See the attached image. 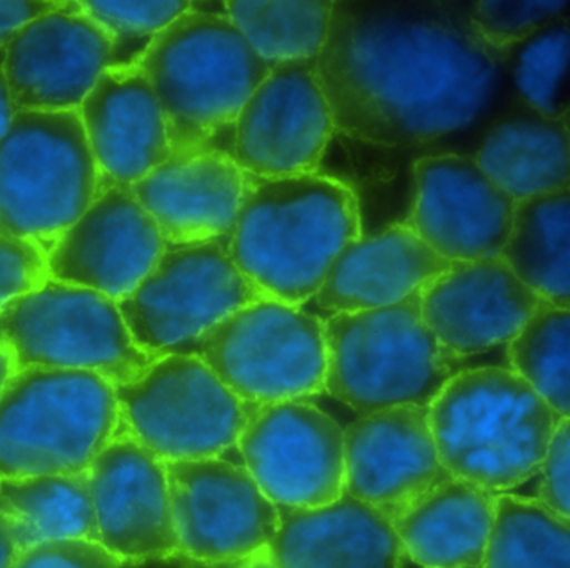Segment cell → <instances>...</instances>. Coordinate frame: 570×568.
Returning a JSON list of instances; mask_svg holds the SVG:
<instances>
[{
    "label": "cell",
    "mask_w": 570,
    "mask_h": 568,
    "mask_svg": "<svg viewBox=\"0 0 570 568\" xmlns=\"http://www.w3.org/2000/svg\"><path fill=\"white\" fill-rule=\"evenodd\" d=\"M500 66L470 7L442 2H333L316 57L335 133L385 147L470 126L495 96Z\"/></svg>",
    "instance_id": "obj_1"
},
{
    "label": "cell",
    "mask_w": 570,
    "mask_h": 568,
    "mask_svg": "<svg viewBox=\"0 0 570 568\" xmlns=\"http://www.w3.org/2000/svg\"><path fill=\"white\" fill-rule=\"evenodd\" d=\"M362 234L358 199L342 180L318 170L283 177L245 174L226 249L263 297L305 306L343 247Z\"/></svg>",
    "instance_id": "obj_2"
},
{
    "label": "cell",
    "mask_w": 570,
    "mask_h": 568,
    "mask_svg": "<svg viewBox=\"0 0 570 568\" xmlns=\"http://www.w3.org/2000/svg\"><path fill=\"white\" fill-rule=\"evenodd\" d=\"M136 63L158 97L171 156L208 147L232 154L236 117L272 69L225 7L208 10L193 2L156 33Z\"/></svg>",
    "instance_id": "obj_3"
},
{
    "label": "cell",
    "mask_w": 570,
    "mask_h": 568,
    "mask_svg": "<svg viewBox=\"0 0 570 568\" xmlns=\"http://www.w3.org/2000/svg\"><path fill=\"white\" fill-rule=\"evenodd\" d=\"M426 410L445 470L495 494L535 477L563 420L507 366L460 371Z\"/></svg>",
    "instance_id": "obj_4"
},
{
    "label": "cell",
    "mask_w": 570,
    "mask_h": 568,
    "mask_svg": "<svg viewBox=\"0 0 570 568\" xmlns=\"http://www.w3.org/2000/svg\"><path fill=\"white\" fill-rule=\"evenodd\" d=\"M419 293L392 306L323 320L325 391L358 417L429 407L450 378L466 370L465 360L449 353L426 326Z\"/></svg>",
    "instance_id": "obj_5"
},
{
    "label": "cell",
    "mask_w": 570,
    "mask_h": 568,
    "mask_svg": "<svg viewBox=\"0 0 570 568\" xmlns=\"http://www.w3.org/2000/svg\"><path fill=\"white\" fill-rule=\"evenodd\" d=\"M118 428L115 384L101 374L19 370L0 391V478L89 470Z\"/></svg>",
    "instance_id": "obj_6"
},
{
    "label": "cell",
    "mask_w": 570,
    "mask_h": 568,
    "mask_svg": "<svg viewBox=\"0 0 570 568\" xmlns=\"http://www.w3.org/2000/svg\"><path fill=\"white\" fill-rule=\"evenodd\" d=\"M99 183L78 110H18L0 139V234L48 253L88 209Z\"/></svg>",
    "instance_id": "obj_7"
},
{
    "label": "cell",
    "mask_w": 570,
    "mask_h": 568,
    "mask_svg": "<svg viewBox=\"0 0 570 568\" xmlns=\"http://www.w3.org/2000/svg\"><path fill=\"white\" fill-rule=\"evenodd\" d=\"M169 353L199 358L248 404L308 400L325 391L323 317L259 297Z\"/></svg>",
    "instance_id": "obj_8"
},
{
    "label": "cell",
    "mask_w": 570,
    "mask_h": 568,
    "mask_svg": "<svg viewBox=\"0 0 570 568\" xmlns=\"http://www.w3.org/2000/svg\"><path fill=\"white\" fill-rule=\"evenodd\" d=\"M0 343L11 351L18 371L88 370L115 386L141 376L161 356L132 341L115 300L51 277L0 310Z\"/></svg>",
    "instance_id": "obj_9"
},
{
    "label": "cell",
    "mask_w": 570,
    "mask_h": 568,
    "mask_svg": "<svg viewBox=\"0 0 570 568\" xmlns=\"http://www.w3.org/2000/svg\"><path fill=\"white\" fill-rule=\"evenodd\" d=\"M115 390L119 427L163 461L223 457L238 443L255 407L193 354H161Z\"/></svg>",
    "instance_id": "obj_10"
},
{
    "label": "cell",
    "mask_w": 570,
    "mask_h": 568,
    "mask_svg": "<svg viewBox=\"0 0 570 568\" xmlns=\"http://www.w3.org/2000/svg\"><path fill=\"white\" fill-rule=\"evenodd\" d=\"M259 297L226 244L213 241L165 246L138 286L116 303L132 341L166 354Z\"/></svg>",
    "instance_id": "obj_11"
},
{
    "label": "cell",
    "mask_w": 570,
    "mask_h": 568,
    "mask_svg": "<svg viewBox=\"0 0 570 568\" xmlns=\"http://www.w3.org/2000/svg\"><path fill=\"white\" fill-rule=\"evenodd\" d=\"M236 448L276 507H322L345 493L343 427L306 400L255 404Z\"/></svg>",
    "instance_id": "obj_12"
},
{
    "label": "cell",
    "mask_w": 570,
    "mask_h": 568,
    "mask_svg": "<svg viewBox=\"0 0 570 568\" xmlns=\"http://www.w3.org/2000/svg\"><path fill=\"white\" fill-rule=\"evenodd\" d=\"M165 467L179 555L213 567L268 548L278 507L243 463L213 457Z\"/></svg>",
    "instance_id": "obj_13"
},
{
    "label": "cell",
    "mask_w": 570,
    "mask_h": 568,
    "mask_svg": "<svg viewBox=\"0 0 570 568\" xmlns=\"http://www.w3.org/2000/svg\"><path fill=\"white\" fill-rule=\"evenodd\" d=\"M335 133L316 59L276 63L233 126V159L256 177L316 173Z\"/></svg>",
    "instance_id": "obj_14"
},
{
    "label": "cell",
    "mask_w": 570,
    "mask_h": 568,
    "mask_svg": "<svg viewBox=\"0 0 570 568\" xmlns=\"http://www.w3.org/2000/svg\"><path fill=\"white\" fill-rule=\"evenodd\" d=\"M6 50V76L18 110H78L96 80L112 66V42L79 6H58L14 33Z\"/></svg>",
    "instance_id": "obj_15"
},
{
    "label": "cell",
    "mask_w": 570,
    "mask_h": 568,
    "mask_svg": "<svg viewBox=\"0 0 570 568\" xmlns=\"http://www.w3.org/2000/svg\"><path fill=\"white\" fill-rule=\"evenodd\" d=\"M415 197L406 221L449 263L499 256L515 200L466 154L423 156L413 166Z\"/></svg>",
    "instance_id": "obj_16"
},
{
    "label": "cell",
    "mask_w": 570,
    "mask_h": 568,
    "mask_svg": "<svg viewBox=\"0 0 570 568\" xmlns=\"http://www.w3.org/2000/svg\"><path fill=\"white\" fill-rule=\"evenodd\" d=\"M163 249L158 226L131 186L99 184L88 209L48 251L49 277L119 301L138 286Z\"/></svg>",
    "instance_id": "obj_17"
},
{
    "label": "cell",
    "mask_w": 570,
    "mask_h": 568,
    "mask_svg": "<svg viewBox=\"0 0 570 568\" xmlns=\"http://www.w3.org/2000/svg\"><path fill=\"white\" fill-rule=\"evenodd\" d=\"M88 471L98 543L121 564L179 555L161 458L119 427Z\"/></svg>",
    "instance_id": "obj_18"
},
{
    "label": "cell",
    "mask_w": 570,
    "mask_h": 568,
    "mask_svg": "<svg viewBox=\"0 0 570 568\" xmlns=\"http://www.w3.org/2000/svg\"><path fill=\"white\" fill-rule=\"evenodd\" d=\"M419 303L439 343L466 360L505 346L543 301L495 256L450 263L420 290Z\"/></svg>",
    "instance_id": "obj_19"
},
{
    "label": "cell",
    "mask_w": 570,
    "mask_h": 568,
    "mask_svg": "<svg viewBox=\"0 0 570 568\" xmlns=\"http://www.w3.org/2000/svg\"><path fill=\"white\" fill-rule=\"evenodd\" d=\"M345 491L389 515L452 477L440 460L426 407L386 408L343 428Z\"/></svg>",
    "instance_id": "obj_20"
},
{
    "label": "cell",
    "mask_w": 570,
    "mask_h": 568,
    "mask_svg": "<svg viewBox=\"0 0 570 568\" xmlns=\"http://www.w3.org/2000/svg\"><path fill=\"white\" fill-rule=\"evenodd\" d=\"M165 246L225 243L238 216L245 173L222 149L169 156L131 186Z\"/></svg>",
    "instance_id": "obj_21"
},
{
    "label": "cell",
    "mask_w": 570,
    "mask_h": 568,
    "mask_svg": "<svg viewBox=\"0 0 570 568\" xmlns=\"http://www.w3.org/2000/svg\"><path fill=\"white\" fill-rule=\"evenodd\" d=\"M78 112L99 184L132 186L171 156L158 97L136 62L108 67Z\"/></svg>",
    "instance_id": "obj_22"
},
{
    "label": "cell",
    "mask_w": 570,
    "mask_h": 568,
    "mask_svg": "<svg viewBox=\"0 0 570 568\" xmlns=\"http://www.w3.org/2000/svg\"><path fill=\"white\" fill-rule=\"evenodd\" d=\"M268 554L276 568H402L405 560L389 515L346 491L322 507H278Z\"/></svg>",
    "instance_id": "obj_23"
},
{
    "label": "cell",
    "mask_w": 570,
    "mask_h": 568,
    "mask_svg": "<svg viewBox=\"0 0 570 568\" xmlns=\"http://www.w3.org/2000/svg\"><path fill=\"white\" fill-rule=\"evenodd\" d=\"M450 266L406 223L343 247L313 301L332 314L379 310L409 300Z\"/></svg>",
    "instance_id": "obj_24"
},
{
    "label": "cell",
    "mask_w": 570,
    "mask_h": 568,
    "mask_svg": "<svg viewBox=\"0 0 570 568\" xmlns=\"http://www.w3.org/2000/svg\"><path fill=\"white\" fill-rule=\"evenodd\" d=\"M495 493L446 478L392 518L403 554L422 568H479Z\"/></svg>",
    "instance_id": "obj_25"
},
{
    "label": "cell",
    "mask_w": 570,
    "mask_h": 568,
    "mask_svg": "<svg viewBox=\"0 0 570 568\" xmlns=\"http://www.w3.org/2000/svg\"><path fill=\"white\" fill-rule=\"evenodd\" d=\"M523 106L490 127L475 154L483 173L513 200L570 189L569 117Z\"/></svg>",
    "instance_id": "obj_26"
},
{
    "label": "cell",
    "mask_w": 570,
    "mask_h": 568,
    "mask_svg": "<svg viewBox=\"0 0 570 568\" xmlns=\"http://www.w3.org/2000/svg\"><path fill=\"white\" fill-rule=\"evenodd\" d=\"M0 515L21 554L46 541H98L88 470L0 478Z\"/></svg>",
    "instance_id": "obj_27"
},
{
    "label": "cell",
    "mask_w": 570,
    "mask_h": 568,
    "mask_svg": "<svg viewBox=\"0 0 570 568\" xmlns=\"http://www.w3.org/2000/svg\"><path fill=\"white\" fill-rule=\"evenodd\" d=\"M499 256L540 300L570 307V189L517 200Z\"/></svg>",
    "instance_id": "obj_28"
},
{
    "label": "cell",
    "mask_w": 570,
    "mask_h": 568,
    "mask_svg": "<svg viewBox=\"0 0 570 568\" xmlns=\"http://www.w3.org/2000/svg\"><path fill=\"white\" fill-rule=\"evenodd\" d=\"M333 2L229 0L225 12L256 56L269 67L316 59L328 37Z\"/></svg>",
    "instance_id": "obj_29"
},
{
    "label": "cell",
    "mask_w": 570,
    "mask_h": 568,
    "mask_svg": "<svg viewBox=\"0 0 570 568\" xmlns=\"http://www.w3.org/2000/svg\"><path fill=\"white\" fill-rule=\"evenodd\" d=\"M479 568H570V520L537 498L499 493Z\"/></svg>",
    "instance_id": "obj_30"
},
{
    "label": "cell",
    "mask_w": 570,
    "mask_h": 568,
    "mask_svg": "<svg viewBox=\"0 0 570 568\" xmlns=\"http://www.w3.org/2000/svg\"><path fill=\"white\" fill-rule=\"evenodd\" d=\"M507 368L560 417L570 413V307L543 301L505 344Z\"/></svg>",
    "instance_id": "obj_31"
},
{
    "label": "cell",
    "mask_w": 570,
    "mask_h": 568,
    "mask_svg": "<svg viewBox=\"0 0 570 568\" xmlns=\"http://www.w3.org/2000/svg\"><path fill=\"white\" fill-rule=\"evenodd\" d=\"M517 56L513 80L522 102L552 119L569 117L570 29L566 17L533 33Z\"/></svg>",
    "instance_id": "obj_32"
},
{
    "label": "cell",
    "mask_w": 570,
    "mask_h": 568,
    "mask_svg": "<svg viewBox=\"0 0 570 568\" xmlns=\"http://www.w3.org/2000/svg\"><path fill=\"white\" fill-rule=\"evenodd\" d=\"M112 42V66L132 63L156 33L191 9L186 0H79Z\"/></svg>",
    "instance_id": "obj_33"
},
{
    "label": "cell",
    "mask_w": 570,
    "mask_h": 568,
    "mask_svg": "<svg viewBox=\"0 0 570 568\" xmlns=\"http://www.w3.org/2000/svg\"><path fill=\"white\" fill-rule=\"evenodd\" d=\"M566 9L563 0H483L470 7V27L487 50L505 60L517 46L562 17Z\"/></svg>",
    "instance_id": "obj_34"
},
{
    "label": "cell",
    "mask_w": 570,
    "mask_h": 568,
    "mask_svg": "<svg viewBox=\"0 0 570 568\" xmlns=\"http://www.w3.org/2000/svg\"><path fill=\"white\" fill-rule=\"evenodd\" d=\"M49 280L48 253L35 241L0 234V310Z\"/></svg>",
    "instance_id": "obj_35"
},
{
    "label": "cell",
    "mask_w": 570,
    "mask_h": 568,
    "mask_svg": "<svg viewBox=\"0 0 570 568\" xmlns=\"http://www.w3.org/2000/svg\"><path fill=\"white\" fill-rule=\"evenodd\" d=\"M12 568H121V561L92 540H56L19 554Z\"/></svg>",
    "instance_id": "obj_36"
},
{
    "label": "cell",
    "mask_w": 570,
    "mask_h": 568,
    "mask_svg": "<svg viewBox=\"0 0 570 568\" xmlns=\"http://www.w3.org/2000/svg\"><path fill=\"white\" fill-rule=\"evenodd\" d=\"M570 423L563 418L553 431L546 453L540 461L539 494L537 500L542 501L549 510L570 520Z\"/></svg>",
    "instance_id": "obj_37"
},
{
    "label": "cell",
    "mask_w": 570,
    "mask_h": 568,
    "mask_svg": "<svg viewBox=\"0 0 570 568\" xmlns=\"http://www.w3.org/2000/svg\"><path fill=\"white\" fill-rule=\"evenodd\" d=\"M56 6L58 0H0V47L8 46L22 26Z\"/></svg>",
    "instance_id": "obj_38"
},
{
    "label": "cell",
    "mask_w": 570,
    "mask_h": 568,
    "mask_svg": "<svg viewBox=\"0 0 570 568\" xmlns=\"http://www.w3.org/2000/svg\"><path fill=\"white\" fill-rule=\"evenodd\" d=\"M14 116V104H12L8 76H6V50L4 47H0V139L8 133Z\"/></svg>",
    "instance_id": "obj_39"
},
{
    "label": "cell",
    "mask_w": 570,
    "mask_h": 568,
    "mask_svg": "<svg viewBox=\"0 0 570 568\" xmlns=\"http://www.w3.org/2000/svg\"><path fill=\"white\" fill-rule=\"evenodd\" d=\"M19 554L21 551L16 545L11 525L6 520L4 515H0V568H12Z\"/></svg>",
    "instance_id": "obj_40"
},
{
    "label": "cell",
    "mask_w": 570,
    "mask_h": 568,
    "mask_svg": "<svg viewBox=\"0 0 570 568\" xmlns=\"http://www.w3.org/2000/svg\"><path fill=\"white\" fill-rule=\"evenodd\" d=\"M213 568H276L269 558L268 548L258 551V554L249 555L242 560L228 561V564L213 565Z\"/></svg>",
    "instance_id": "obj_41"
},
{
    "label": "cell",
    "mask_w": 570,
    "mask_h": 568,
    "mask_svg": "<svg viewBox=\"0 0 570 568\" xmlns=\"http://www.w3.org/2000/svg\"><path fill=\"white\" fill-rule=\"evenodd\" d=\"M16 373H18V364H16L11 351L0 343V391L4 390L6 384Z\"/></svg>",
    "instance_id": "obj_42"
}]
</instances>
